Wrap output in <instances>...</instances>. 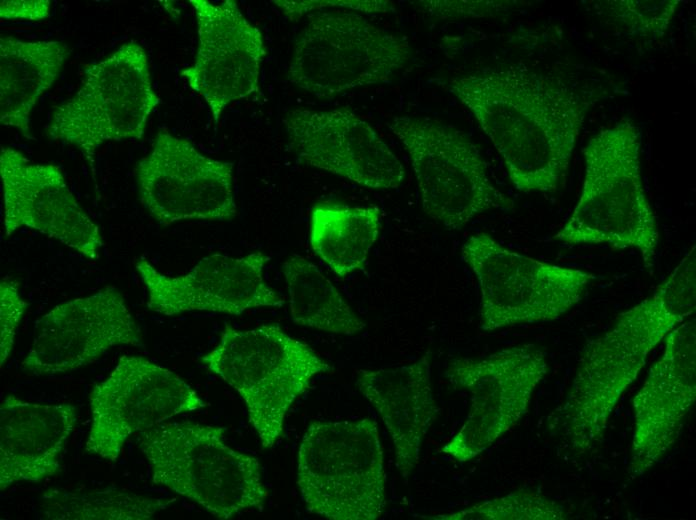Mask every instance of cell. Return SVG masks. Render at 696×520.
<instances>
[{
    "mask_svg": "<svg viewBox=\"0 0 696 520\" xmlns=\"http://www.w3.org/2000/svg\"><path fill=\"white\" fill-rule=\"evenodd\" d=\"M0 177L7 237L28 228L88 260L99 258L104 245L100 228L76 200L59 166L34 163L19 150L1 146Z\"/></svg>",
    "mask_w": 696,
    "mask_h": 520,
    "instance_id": "e0dca14e",
    "label": "cell"
},
{
    "mask_svg": "<svg viewBox=\"0 0 696 520\" xmlns=\"http://www.w3.org/2000/svg\"><path fill=\"white\" fill-rule=\"evenodd\" d=\"M407 154L424 212L448 230H461L489 210L514 201L490 180L479 148L462 131L439 122L394 116L387 122Z\"/></svg>",
    "mask_w": 696,
    "mask_h": 520,
    "instance_id": "9c48e42d",
    "label": "cell"
},
{
    "mask_svg": "<svg viewBox=\"0 0 696 520\" xmlns=\"http://www.w3.org/2000/svg\"><path fill=\"white\" fill-rule=\"evenodd\" d=\"M71 53L58 40L0 37V123L30 140L31 112L51 88Z\"/></svg>",
    "mask_w": 696,
    "mask_h": 520,
    "instance_id": "7402d4cb",
    "label": "cell"
},
{
    "mask_svg": "<svg viewBox=\"0 0 696 520\" xmlns=\"http://www.w3.org/2000/svg\"><path fill=\"white\" fill-rule=\"evenodd\" d=\"M282 124L302 164L371 189H394L405 178L401 161L375 129L346 108H297L286 113Z\"/></svg>",
    "mask_w": 696,
    "mask_h": 520,
    "instance_id": "9a60e30c",
    "label": "cell"
},
{
    "mask_svg": "<svg viewBox=\"0 0 696 520\" xmlns=\"http://www.w3.org/2000/svg\"><path fill=\"white\" fill-rule=\"evenodd\" d=\"M174 501L116 487L91 491L49 489L42 495L40 509L42 518L53 520H147Z\"/></svg>",
    "mask_w": 696,
    "mask_h": 520,
    "instance_id": "d4e9b609",
    "label": "cell"
},
{
    "mask_svg": "<svg viewBox=\"0 0 696 520\" xmlns=\"http://www.w3.org/2000/svg\"><path fill=\"white\" fill-rule=\"evenodd\" d=\"M225 432V427L191 421L161 423L139 432L137 446L154 484L226 520L261 509L268 491L258 459L228 446Z\"/></svg>",
    "mask_w": 696,
    "mask_h": 520,
    "instance_id": "277c9868",
    "label": "cell"
},
{
    "mask_svg": "<svg viewBox=\"0 0 696 520\" xmlns=\"http://www.w3.org/2000/svg\"><path fill=\"white\" fill-rule=\"evenodd\" d=\"M29 304L19 293V284L3 279L0 284V364L13 349L20 321Z\"/></svg>",
    "mask_w": 696,
    "mask_h": 520,
    "instance_id": "83f0119b",
    "label": "cell"
},
{
    "mask_svg": "<svg viewBox=\"0 0 696 520\" xmlns=\"http://www.w3.org/2000/svg\"><path fill=\"white\" fill-rule=\"evenodd\" d=\"M606 14L631 36L655 41L669 30L679 0L605 1Z\"/></svg>",
    "mask_w": 696,
    "mask_h": 520,
    "instance_id": "4316f807",
    "label": "cell"
},
{
    "mask_svg": "<svg viewBox=\"0 0 696 520\" xmlns=\"http://www.w3.org/2000/svg\"><path fill=\"white\" fill-rule=\"evenodd\" d=\"M695 329L693 319L668 333L661 358L633 397L632 478L646 473L671 449L695 402Z\"/></svg>",
    "mask_w": 696,
    "mask_h": 520,
    "instance_id": "d6986e66",
    "label": "cell"
},
{
    "mask_svg": "<svg viewBox=\"0 0 696 520\" xmlns=\"http://www.w3.org/2000/svg\"><path fill=\"white\" fill-rule=\"evenodd\" d=\"M547 372L546 353L534 344L451 360L445 377L470 394L471 404L465 422L440 451L467 462L487 450L527 412Z\"/></svg>",
    "mask_w": 696,
    "mask_h": 520,
    "instance_id": "8fae6325",
    "label": "cell"
},
{
    "mask_svg": "<svg viewBox=\"0 0 696 520\" xmlns=\"http://www.w3.org/2000/svg\"><path fill=\"white\" fill-rule=\"evenodd\" d=\"M159 103L147 53L128 41L86 67L75 94L55 107L46 134L76 147L95 178L97 150L107 142L141 139Z\"/></svg>",
    "mask_w": 696,
    "mask_h": 520,
    "instance_id": "52a82bcc",
    "label": "cell"
},
{
    "mask_svg": "<svg viewBox=\"0 0 696 520\" xmlns=\"http://www.w3.org/2000/svg\"><path fill=\"white\" fill-rule=\"evenodd\" d=\"M356 385L381 416L393 442L396 466L407 479L439 412L432 391L430 353L402 366L360 369Z\"/></svg>",
    "mask_w": 696,
    "mask_h": 520,
    "instance_id": "44dd1931",
    "label": "cell"
},
{
    "mask_svg": "<svg viewBox=\"0 0 696 520\" xmlns=\"http://www.w3.org/2000/svg\"><path fill=\"white\" fill-rule=\"evenodd\" d=\"M418 6L437 18L488 16L506 10L516 2L510 1H418Z\"/></svg>",
    "mask_w": 696,
    "mask_h": 520,
    "instance_id": "f546056e",
    "label": "cell"
},
{
    "mask_svg": "<svg viewBox=\"0 0 696 520\" xmlns=\"http://www.w3.org/2000/svg\"><path fill=\"white\" fill-rule=\"evenodd\" d=\"M269 260L260 251L240 257L216 253L178 276L165 275L144 259L135 268L147 289L151 311L166 316L191 311L240 315L253 308L283 306V297L263 275Z\"/></svg>",
    "mask_w": 696,
    "mask_h": 520,
    "instance_id": "ac0fdd59",
    "label": "cell"
},
{
    "mask_svg": "<svg viewBox=\"0 0 696 520\" xmlns=\"http://www.w3.org/2000/svg\"><path fill=\"white\" fill-rule=\"evenodd\" d=\"M122 345L142 346L141 328L123 294L114 286H104L41 316L22 367L36 375L66 373Z\"/></svg>",
    "mask_w": 696,
    "mask_h": 520,
    "instance_id": "5bb4252c",
    "label": "cell"
},
{
    "mask_svg": "<svg viewBox=\"0 0 696 520\" xmlns=\"http://www.w3.org/2000/svg\"><path fill=\"white\" fill-rule=\"evenodd\" d=\"M461 254L478 281L484 331L556 320L581 301L595 278L509 250L486 233L470 236Z\"/></svg>",
    "mask_w": 696,
    "mask_h": 520,
    "instance_id": "30bf717a",
    "label": "cell"
},
{
    "mask_svg": "<svg viewBox=\"0 0 696 520\" xmlns=\"http://www.w3.org/2000/svg\"><path fill=\"white\" fill-rule=\"evenodd\" d=\"M448 89L490 139L515 189L526 193L558 190L598 100L521 63L454 77Z\"/></svg>",
    "mask_w": 696,
    "mask_h": 520,
    "instance_id": "6da1fadb",
    "label": "cell"
},
{
    "mask_svg": "<svg viewBox=\"0 0 696 520\" xmlns=\"http://www.w3.org/2000/svg\"><path fill=\"white\" fill-rule=\"evenodd\" d=\"M405 36L343 10L309 16L295 40L288 68L292 84L318 98L387 83L412 59Z\"/></svg>",
    "mask_w": 696,
    "mask_h": 520,
    "instance_id": "ba28073f",
    "label": "cell"
},
{
    "mask_svg": "<svg viewBox=\"0 0 696 520\" xmlns=\"http://www.w3.org/2000/svg\"><path fill=\"white\" fill-rule=\"evenodd\" d=\"M200 360L240 395L265 449L279 439L287 412L312 379L332 370L278 324L246 330L226 324L218 344Z\"/></svg>",
    "mask_w": 696,
    "mask_h": 520,
    "instance_id": "5b68a950",
    "label": "cell"
},
{
    "mask_svg": "<svg viewBox=\"0 0 696 520\" xmlns=\"http://www.w3.org/2000/svg\"><path fill=\"white\" fill-rule=\"evenodd\" d=\"M50 6L49 0H2L0 2V17L2 19L40 21L48 18Z\"/></svg>",
    "mask_w": 696,
    "mask_h": 520,
    "instance_id": "4dcf8cb0",
    "label": "cell"
},
{
    "mask_svg": "<svg viewBox=\"0 0 696 520\" xmlns=\"http://www.w3.org/2000/svg\"><path fill=\"white\" fill-rule=\"evenodd\" d=\"M77 415L70 403L27 402L7 395L0 404L1 491L58 474Z\"/></svg>",
    "mask_w": 696,
    "mask_h": 520,
    "instance_id": "ffe728a7",
    "label": "cell"
},
{
    "mask_svg": "<svg viewBox=\"0 0 696 520\" xmlns=\"http://www.w3.org/2000/svg\"><path fill=\"white\" fill-rule=\"evenodd\" d=\"M297 485L311 514L331 520L381 517L386 474L377 423L311 422L298 449Z\"/></svg>",
    "mask_w": 696,
    "mask_h": 520,
    "instance_id": "8992f818",
    "label": "cell"
},
{
    "mask_svg": "<svg viewBox=\"0 0 696 520\" xmlns=\"http://www.w3.org/2000/svg\"><path fill=\"white\" fill-rule=\"evenodd\" d=\"M198 32L194 62L181 71L189 87L206 102L217 125L226 107L259 91L266 56L261 31L234 0H190Z\"/></svg>",
    "mask_w": 696,
    "mask_h": 520,
    "instance_id": "2e32d148",
    "label": "cell"
},
{
    "mask_svg": "<svg viewBox=\"0 0 696 520\" xmlns=\"http://www.w3.org/2000/svg\"><path fill=\"white\" fill-rule=\"evenodd\" d=\"M431 520H563L568 514L557 502L535 492L515 491L438 515H418Z\"/></svg>",
    "mask_w": 696,
    "mask_h": 520,
    "instance_id": "484cf974",
    "label": "cell"
},
{
    "mask_svg": "<svg viewBox=\"0 0 696 520\" xmlns=\"http://www.w3.org/2000/svg\"><path fill=\"white\" fill-rule=\"evenodd\" d=\"M290 21L296 22L308 12L327 7H341L366 13H388L395 11L394 4L382 0H327V1H272Z\"/></svg>",
    "mask_w": 696,
    "mask_h": 520,
    "instance_id": "f1b7e54d",
    "label": "cell"
},
{
    "mask_svg": "<svg viewBox=\"0 0 696 520\" xmlns=\"http://www.w3.org/2000/svg\"><path fill=\"white\" fill-rule=\"evenodd\" d=\"M686 317L678 299L658 286L588 343L561 409L565 434L575 452L583 454L602 441L618 400L649 353Z\"/></svg>",
    "mask_w": 696,
    "mask_h": 520,
    "instance_id": "3957f363",
    "label": "cell"
},
{
    "mask_svg": "<svg viewBox=\"0 0 696 520\" xmlns=\"http://www.w3.org/2000/svg\"><path fill=\"white\" fill-rule=\"evenodd\" d=\"M142 206L164 226L230 221L238 215L233 163L210 158L187 139L160 129L136 166Z\"/></svg>",
    "mask_w": 696,
    "mask_h": 520,
    "instance_id": "4fadbf2b",
    "label": "cell"
},
{
    "mask_svg": "<svg viewBox=\"0 0 696 520\" xmlns=\"http://www.w3.org/2000/svg\"><path fill=\"white\" fill-rule=\"evenodd\" d=\"M640 155L641 130L628 117L595 133L583 148L579 199L553 238L569 245L635 249L644 266L653 267L659 230L645 193Z\"/></svg>",
    "mask_w": 696,
    "mask_h": 520,
    "instance_id": "7a4b0ae2",
    "label": "cell"
},
{
    "mask_svg": "<svg viewBox=\"0 0 696 520\" xmlns=\"http://www.w3.org/2000/svg\"><path fill=\"white\" fill-rule=\"evenodd\" d=\"M91 425L85 451L118 460L135 433L164 423L207 403L173 371L143 356H122L89 394Z\"/></svg>",
    "mask_w": 696,
    "mask_h": 520,
    "instance_id": "7c38bea8",
    "label": "cell"
},
{
    "mask_svg": "<svg viewBox=\"0 0 696 520\" xmlns=\"http://www.w3.org/2000/svg\"><path fill=\"white\" fill-rule=\"evenodd\" d=\"M380 231L376 206L320 202L310 214V245L336 275L362 269Z\"/></svg>",
    "mask_w": 696,
    "mask_h": 520,
    "instance_id": "603a6c76",
    "label": "cell"
},
{
    "mask_svg": "<svg viewBox=\"0 0 696 520\" xmlns=\"http://www.w3.org/2000/svg\"><path fill=\"white\" fill-rule=\"evenodd\" d=\"M281 270L294 323L343 335L366 327L334 284L308 259L293 254L282 263Z\"/></svg>",
    "mask_w": 696,
    "mask_h": 520,
    "instance_id": "cb8c5ba5",
    "label": "cell"
}]
</instances>
